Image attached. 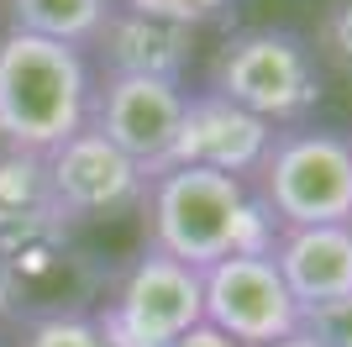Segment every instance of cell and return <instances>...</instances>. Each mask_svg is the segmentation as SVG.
<instances>
[{
	"instance_id": "cell-10",
	"label": "cell",
	"mask_w": 352,
	"mask_h": 347,
	"mask_svg": "<svg viewBox=\"0 0 352 347\" xmlns=\"http://www.w3.org/2000/svg\"><path fill=\"white\" fill-rule=\"evenodd\" d=\"M274 269L300 311L352 295V227H294L274 237Z\"/></svg>"
},
{
	"instance_id": "cell-18",
	"label": "cell",
	"mask_w": 352,
	"mask_h": 347,
	"mask_svg": "<svg viewBox=\"0 0 352 347\" xmlns=\"http://www.w3.org/2000/svg\"><path fill=\"white\" fill-rule=\"evenodd\" d=\"M168 347H236V342H226V337L210 332V326H195V332H184L179 342H168Z\"/></svg>"
},
{
	"instance_id": "cell-5",
	"label": "cell",
	"mask_w": 352,
	"mask_h": 347,
	"mask_svg": "<svg viewBox=\"0 0 352 347\" xmlns=\"http://www.w3.org/2000/svg\"><path fill=\"white\" fill-rule=\"evenodd\" d=\"M100 337L105 347H168L184 332L206 326V295H200V269L179 258H163L147 247L142 258L121 274L116 295L105 305Z\"/></svg>"
},
{
	"instance_id": "cell-13",
	"label": "cell",
	"mask_w": 352,
	"mask_h": 347,
	"mask_svg": "<svg viewBox=\"0 0 352 347\" xmlns=\"http://www.w3.org/2000/svg\"><path fill=\"white\" fill-rule=\"evenodd\" d=\"M0 211H53L43 158H21V153L0 158Z\"/></svg>"
},
{
	"instance_id": "cell-16",
	"label": "cell",
	"mask_w": 352,
	"mask_h": 347,
	"mask_svg": "<svg viewBox=\"0 0 352 347\" xmlns=\"http://www.w3.org/2000/svg\"><path fill=\"white\" fill-rule=\"evenodd\" d=\"M316 48L326 63L352 74V0H326L321 21H316Z\"/></svg>"
},
{
	"instance_id": "cell-9",
	"label": "cell",
	"mask_w": 352,
	"mask_h": 347,
	"mask_svg": "<svg viewBox=\"0 0 352 347\" xmlns=\"http://www.w3.org/2000/svg\"><path fill=\"white\" fill-rule=\"evenodd\" d=\"M268 143H274L268 121L248 116L232 101H221L216 90H200V95H184V116H179L168 169H210V174L242 179V174H258Z\"/></svg>"
},
{
	"instance_id": "cell-6",
	"label": "cell",
	"mask_w": 352,
	"mask_h": 347,
	"mask_svg": "<svg viewBox=\"0 0 352 347\" xmlns=\"http://www.w3.org/2000/svg\"><path fill=\"white\" fill-rule=\"evenodd\" d=\"M200 295H206V326L236 347H268L300 332V305L289 300L274 253L210 263L200 274Z\"/></svg>"
},
{
	"instance_id": "cell-8",
	"label": "cell",
	"mask_w": 352,
	"mask_h": 347,
	"mask_svg": "<svg viewBox=\"0 0 352 347\" xmlns=\"http://www.w3.org/2000/svg\"><path fill=\"white\" fill-rule=\"evenodd\" d=\"M179 116H184V85L163 79H105V90L89 101V127L147 179L168 169Z\"/></svg>"
},
{
	"instance_id": "cell-11",
	"label": "cell",
	"mask_w": 352,
	"mask_h": 347,
	"mask_svg": "<svg viewBox=\"0 0 352 347\" xmlns=\"http://www.w3.org/2000/svg\"><path fill=\"white\" fill-rule=\"evenodd\" d=\"M95 43H100L105 63H111V79H163V85H184V69H190V53H195V32L116 6Z\"/></svg>"
},
{
	"instance_id": "cell-1",
	"label": "cell",
	"mask_w": 352,
	"mask_h": 347,
	"mask_svg": "<svg viewBox=\"0 0 352 347\" xmlns=\"http://www.w3.org/2000/svg\"><path fill=\"white\" fill-rule=\"evenodd\" d=\"M147 205V231H153V253L179 258L206 274L221 258H242V253H274V216H268L248 179L210 169H163L142 189Z\"/></svg>"
},
{
	"instance_id": "cell-17",
	"label": "cell",
	"mask_w": 352,
	"mask_h": 347,
	"mask_svg": "<svg viewBox=\"0 0 352 347\" xmlns=\"http://www.w3.org/2000/svg\"><path fill=\"white\" fill-rule=\"evenodd\" d=\"M300 332L321 347H352V295L316 305V311H300Z\"/></svg>"
},
{
	"instance_id": "cell-19",
	"label": "cell",
	"mask_w": 352,
	"mask_h": 347,
	"mask_svg": "<svg viewBox=\"0 0 352 347\" xmlns=\"http://www.w3.org/2000/svg\"><path fill=\"white\" fill-rule=\"evenodd\" d=\"M268 347H321V342H310L305 332H294V337H284V342H268Z\"/></svg>"
},
{
	"instance_id": "cell-3",
	"label": "cell",
	"mask_w": 352,
	"mask_h": 347,
	"mask_svg": "<svg viewBox=\"0 0 352 347\" xmlns=\"http://www.w3.org/2000/svg\"><path fill=\"white\" fill-rule=\"evenodd\" d=\"M210 90L268 127H300L321 101V63L289 27H248L216 48Z\"/></svg>"
},
{
	"instance_id": "cell-4",
	"label": "cell",
	"mask_w": 352,
	"mask_h": 347,
	"mask_svg": "<svg viewBox=\"0 0 352 347\" xmlns=\"http://www.w3.org/2000/svg\"><path fill=\"white\" fill-rule=\"evenodd\" d=\"M258 205L279 231L352 227V143L321 127L274 132L258 163Z\"/></svg>"
},
{
	"instance_id": "cell-14",
	"label": "cell",
	"mask_w": 352,
	"mask_h": 347,
	"mask_svg": "<svg viewBox=\"0 0 352 347\" xmlns=\"http://www.w3.org/2000/svg\"><path fill=\"white\" fill-rule=\"evenodd\" d=\"M121 6L137 11V16H153V21H168V27L195 32V27H206V21H221L236 0H121Z\"/></svg>"
},
{
	"instance_id": "cell-12",
	"label": "cell",
	"mask_w": 352,
	"mask_h": 347,
	"mask_svg": "<svg viewBox=\"0 0 352 347\" xmlns=\"http://www.w3.org/2000/svg\"><path fill=\"white\" fill-rule=\"evenodd\" d=\"M111 11H116V0H11V32L85 48L100 37Z\"/></svg>"
},
{
	"instance_id": "cell-2",
	"label": "cell",
	"mask_w": 352,
	"mask_h": 347,
	"mask_svg": "<svg viewBox=\"0 0 352 347\" xmlns=\"http://www.w3.org/2000/svg\"><path fill=\"white\" fill-rule=\"evenodd\" d=\"M89 63L79 48L32 32L0 37V147L47 158L89 127Z\"/></svg>"
},
{
	"instance_id": "cell-15",
	"label": "cell",
	"mask_w": 352,
	"mask_h": 347,
	"mask_svg": "<svg viewBox=\"0 0 352 347\" xmlns=\"http://www.w3.org/2000/svg\"><path fill=\"white\" fill-rule=\"evenodd\" d=\"M21 347H105V337H100V321H95V316L58 311V316H43V321H37Z\"/></svg>"
},
{
	"instance_id": "cell-7",
	"label": "cell",
	"mask_w": 352,
	"mask_h": 347,
	"mask_svg": "<svg viewBox=\"0 0 352 347\" xmlns=\"http://www.w3.org/2000/svg\"><path fill=\"white\" fill-rule=\"evenodd\" d=\"M43 169H47V205H53V216L63 227L69 221L116 216V211L137 205L147 189V174L132 158H121L95 127L74 132L58 153L43 158Z\"/></svg>"
}]
</instances>
